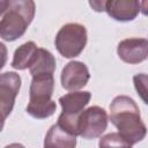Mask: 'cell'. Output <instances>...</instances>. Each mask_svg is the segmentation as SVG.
Masks as SVG:
<instances>
[{
    "label": "cell",
    "mask_w": 148,
    "mask_h": 148,
    "mask_svg": "<svg viewBox=\"0 0 148 148\" xmlns=\"http://www.w3.org/2000/svg\"><path fill=\"white\" fill-rule=\"evenodd\" d=\"M90 74L86 64L81 61H69L61 71V86L68 91H79L89 81Z\"/></svg>",
    "instance_id": "6"
},
{
    "label": "cell",
    "mask_w": 148,
    "mask_h": 148,
    "mask_svg": "<svg viewBox=\"0 0 148 148\" xmlns=\"http://www.w3.org/2000/svg\"><path fill=\"white\" fill-rule=\"evenodd\" d=\"M118 57L126 64H139L148 58V39L127 38L117 46Z\"/></svg>",
    "instance_id": "7"
},
{
    "label": "cell",
    "mask_w": 148,
    "mask_h": 148,
    "mask_svg": "<svg viewBox=\"0 0 148 148\" xmlns=\"http://www.w3.org/2000/svg\"><path fill=\"white\" fill-rule=\"evenodd\" d=\"M140 12H141L143 15L148 16V1H147V0L140 1Z\"/></svg>",
    "instance_id": "18"
},
{
    "label": "cell",
    "mask_w": 148,
    "mask_h": 148,
    "mask_svg": "<svg viewBox=\"0 0 148 148\" xmlns=\"http://www.w3.org/2000/svg\"><path fill=\"white\" fill-rule=\"evenodd\" d=\"M76 136L54 124L47 131L44 139V148H75Z\"/></svg>",
    "instance_id": "11"
},
{
    "label": "cell",
    "mask_w": 148,
    "mask_h": 148,
    "mask_svg": "<svg viewBox=\"0 0 148 148\" xmlns=\"http://www.w3.org/2000/svg\"><path fill=\"white\" fill-rule=\"evenodd\" d=\"M91 94L89 91H72L59 98L64 114L79 116L90 102Z\"/></svg>",
    "instance_id": "10"
},
{
    "label": "cell",
    "mask_w": 148,
    "mask_h": 148,
    "mask_svg": "<svg viewBox=\"0 0 148 148\" xmlns=\"http://www.w3.org/2000/svg\"><path fill=\"white\" fill-rule=\"evenodd\" d=\"M89 5L90 7L95 10V12H105V5H106V1H101V0H97V1H89Z\"/></svg>",
    "instance_id": "17"
},
{
    "label": "cell",
    "mask_w": 148,
    "mask_h": 148,
    "mask_svg": "<svg viewBox=\"0 0 148 148\" xmlns=\"http://www.w3.org/2000/svg\"><path fill=\"white\" fill-rule=\"evenodd\" d=\"M5 148H25L23 145H21V143H10V145H7Z\"/></svg>",
    "instance_id": "19"
},
{
    "label": "cell",
    "mask_w": 148,
    "mask_h": 148,
    "mask_svg": "<svg viewBox=\"0 0 148 148\" xmlns=\"http://www.w3.org/2000/svg\"><path fill=\"white\" fill-rule=\"evenodd\" d=\"M21 88V76L15 72H5L0 75V110L2 121L10 114L15 98Z\"/></svg>",
    "instance_id": "5"
},
{
    "label": "cell",
    "mask_w": 148,
    "mask_h": 148,
    "mask_svg": "<svg viewBox=\"0 0 148 148\" xmlns=\"http://www.w3.org/2000/svg\"><path fill=\"white\" fill-rule=\"evenodd\" d=\"M105 12L116 21H133L140 12V2L136 0H109L105 5Z\"/></svg>",
    "instance_id": "8"
},
{
    "label": "cell",
    "mask_w": 148,
    "mask_h": 148,
    "mask_svg": "<svg viewBox=\"0 0 148 148\" xmlns=\"http://www.w3.org/2000/svg\"><path fill=\"white\" fill-rule=\"evenodd\" d=\"M57 105L53 99L49 102H29L27 105V113L36 119H45L56 112Z\"/></svg>",
    "instance_id": "14"
},
{
    "label": "cell",
    "mask_w": 148,
    "mask_h": 148,
    "mask_svg": "<svg viewBox=\"0 0 148 148\" xmlns=\"http://www.w3.org/2000/svg\"><path fill=\"white\" fill-rule=\"evenodd\" d=\"M133 83L139 97L142 102L148 105V74L139 73L133 76Z\"/></svg>",
    "instance_id": "16"
},
{
    "label": "cell",
    "mask_w": 148,
    "mask_h": 148,
    "mask_svg": "<svg viewBox=\"0 0 148 148\" xmlns=\"http://www.w3.org/2000/svg\"><path fill=\"white\" fill-rule=\"evenodd\" d=\"M110 121L117 127L125 139L132 145L142 141L147 134V127L141 119L140 110L133 98L119 95L110 104Z\"/></svg>",
    "instance_id": "1"
},
{
    "label": "cell",
    "mask_w": 148,
    "mask_h": 148,
    "mask_svg": "<svg viewBox=\"0 0 148 148\" xmlns=\"http://www.w3.org/2000/svg\"><path fill=\"white\" fill-rule=\"evenodd\" d=\"M58 52L64 58H75L81 54L87 45V29L80 23L62 25L54 39Z\"/></svg>",
    "instance_id": "3"
},
{
    "label": "cell",
    "mask_w": 148,
    "mask_h": 148,
    "mask_svg": "<svg viewBox=\"0 0 148 148\" xmlns=\"http://www.w3.org/2000/svg\"><path fill=\"white\" fill-rule=\"evenodd\" d=\"M32 76L37 75H53L56 71V58L46 49L39 47L37 56L29 68Z\"/></svg>",
    "instance_id": "13"
},
{
    "label": "cell",
    "mask_w": 148,
    "mask_h": 148,
    "mask_svg": "<svg viewBox=\"0 0 148 148\" xmlns=\"http://www.w3.org/2000/svg\"><path fill=\"white\" fill-rule=\"evenodd\" d=\"M132 143L120 133H109L99 139V148H132Z\"/></svg>",
    "instance_id": "15"
},
{
    "label": "cell",
    "mask_w": 148,
    "mask_h": 148,
    "mask_svg": "<svg viewBox=\"0 0 148 148\" xmlns=\"http://www.w3.org/2000/svg\"><path fill=\"white\" fill-rule=\"evenodd\" d=\"M0 37L6 42H14L22 37L32 22L36 5L32 0H5L0 2Z\"/></svg>",
    "instance_id": "2"
},
{
    "label": "cell",
    "mask_w": 148,
    "mask_h": 148,
    "mask_svg": "<svg viewBox=\"0 0 148 148\" xmlns=\"http://www.w3.org/2000/svg\"><path fill=\"white\" fill-rule=\"evenodd\" d=\"M54 89L53 75L32 76L29 88V102H49Z\"/></svg>",
    "instance_id": "9"
},
{
    "label": "cell",
    "mask_w": 148,
    "mask_h": 148,
    "mask_svg": "<svg viewBox=\"0 0 148 148\" xmlns=\"http://www.w3.org/2000/svg\"><path fill=\"white\" fill-rule=\"evenodd\" d=\"M108 127V113L101 106H90L83 110L79 117L77 132L83 139L99 138Z\"/></svg>",
    "instance_id": "4"
},
{
    "label": "cell",
    "mask_w": 148,
    "mask_h": 148,
    "mask_svg": "<svg viewBox=\"0 0 148 148\" xmlns=\"http://www.w3.org/2000/svg\"><path fill=\"white\" fill-rule=\"evenodd\" d=\"M38 46L36 45L35 42H25L22 45H20L13 56L12 60V67L18 71H23L27 68H30L32 65L37 52H38Z\"/></svg>",
    "instance_id": "12"
}]
</instances>
